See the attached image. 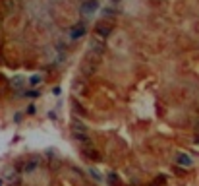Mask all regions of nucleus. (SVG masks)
<instances>
[{"instance_id":"f257e3e1","label":"nucleus","mask_w":199,"mask_h":186,"mask_svg":"<svg viewBox=\"0 0 199 186\" xmlns=\"http://www.w3.org/2000/svg\"><path fill=\"white\" fill-rule=\"evenodd\" d=\"M97 10H99V0H85V2L79 6V12L85 16V18H91Z\"/></svg>"},{"instance_id":"f03ea898","label":"nucleus","mask_w":199,"mask_h":186,"mask_svg":"<svg viewBox=\"0 0 199 186\" xmlns=\"http://www.w3.org/2000/svg\"><path fill=\"white\" fill-rule=\"evenodd\" d=\"M95 33L104 39V37H108V35L112 33V25H110L108 22H97V23H95Z\"/></svg>"},{"instance_id":"7ed1b4c3","label":"nucleus","mask_w":199,"mask_h":186,"mask_svg":"<svg viewBox=\"0 0 199 186\" xmlns=\"http://www.w3.org/2000/svg\"><path fill=\"white\" fill-rule=\"evenodd\" d=\"M87 33V27H85V23H75L74 27L70 29V39L72 41H78V39H81V37Z\"/></svg>"},{"instance_id":"20e7f679","label":"nucleus","mask_w":199,"mask_h":186,"mask_svg":"<svg viewBox=\"0 0 199 186\" xmlns=\"http://www.w3.org/2000/svg\"><path fill=\"white\" fill-rule=\"evenodd\" d=\"M37 167H39V159L37 157H31V159H27L25 163H23L21 173H33V171H37Z\"/></svg>"},{"instance_id":"39448f33","label":"nucleus","mask_w":199,"mask_h":186,"mask_svg":"<svg viewBox=\"0 0 199 186\" xmlns=\"http://www.w3.org/2000/svg\"><path fill=\"white\" fill-rule=\"evenodd\" d=\"M81 151H83L85 157H87V159H91V161H99V159H101V157H99V151L93 149L91 143H89V146H81Z\"/></svg>"},{"instance_id":"423d86ee","label":"nucleus","mask_w":199,"mask_h":186,"mask_svg":"<svg viewBox=\"0 0 199 186\" xmlns=\"http://www.w3.org/2000/svg\"><path fill=\"white\" fill-rule=\"evenodd\" d=\"M176 163L180 165V167H192V165H193V159H192L188 153H178V155H176Z\"/></svg>"},{"instance_id":"0eeeda50","label":"nucleus","mask_w":199,"mask_h":186,"mask_svg":"<svg viewBox=\"0 0 199 186\" xmlns=\"http://www.w3.org/2000/svg\"><path fill=\"white\" fill-rule=\"evenodd\" d=\"M72 134H89V130L81 122H74L72 124Z\"/></svg>"},{"instance_id":"6e6552de","label":"nucleus","mask_w":199,"mask_h":186,"mask_svg":"<svg viewBox=\"0 0 199 186\" xmlns=\"http://www.w3.org/2000/svg\"><path fill=\"white\" fill-rule=\"evenodd\" d=\"M107 180H108V184H110V186H120V176L116 175L114 171H110L107 175Z\"/></svg>"},{"instance_id":"1a4fd4ad","label":"nucleus","mask_w":199,"mask_h":186,"mask_svg":"<svg viewBox=\"0 0 199 186\" xmlns=\"http://www.w3.org/2000/svg\"><path fill=\"white\" fill-rule=\"evenodd\" d=\"M41 81H43V76H41V74H33V76H29V78H27V84H29L31 87L39 85Z\"/></svg>"},{"instance_id":"9d476101","label":"nucleus","mask_w":199,"mask_h":186,"mask_svg":"<svg viewBox=\"0 0 199 186\" xmlns=\"http://www.w3.org/2000/svg\"><path fill=\"white\" fill-rule=\"evenodd\" d=\"M12 85H14L16 89H18V87H21V85H23V80H21V78H19V76L12 78Z\"/></svg>"},{"instance_id":"9b49d317","label":"nucleus","mask_w":199,"mask_h":186,"mask_svg":"<svg viewBox=\"0 0 199 186\" xmlns=\"http://www.w3.org/2000/svg\"><path fill=\"white\" fill-rule=\"evenodd\" d=\"M89 175H91L95 180H103V175H101L99 171H95V169H89Z\"/></svg>"},{"instance_id":"f8f14e48","label":"nucleus","mask_w":199,"mask_h":186,"mask_svg":"<svg viewBox=\"0 0 199 186\" xmlns=\"http://www.w3.org/2000/svg\"><path fill=\"white\" fill-rule=\"evenodd\" d=\"M25 95H27L29 99H37L39 95H41V91H39V89H29V91H27Z\"/></svg>"},{"instance_id":"ddd939ff","label":"nucleus","mask_w":199,"mask_h":186,"mask_svg":"<svg viewBox=\"0 0 199 186\" xmlns=\"http://www.w3.org/2000/svg\"><path fill=\"white\" fill-rule=\"evenodd\" d=\"M35 113H37L35 105H29V107H27V114H35Z\"/></svg>"},{"instance_id":"4468645a","label":"nucleus","mask_w":199,"mask_h":186,"mask_svg":"<svg viewBox=\"0 0 199 186\" xmlns=\"http://www.w3.org/2000/svg\"><path fill=\"white\" fill-rule=\"evenodd\" d=\"M2 184H4V182H2V180H0V186H2Z\"/></svg>"}]
</instances>
